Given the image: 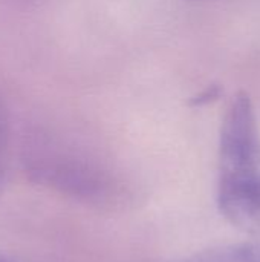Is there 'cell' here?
<instances>
[{"instance_id":"7a4b0ae2","label":"cell","mask_w":260,"mask_h":262,"mask_svg":"<svg viewBox=\"0 0 260 262\" xmlns=\"http://www.w3.org/2000/svg\"><path fill=\"white\" fill-rule=\"evenodd\" d=\"M187 262H260V244H242L215 249Z\"/></svg>"},{"instance_id":"277c9868","label":"cell","mask_w":260,"mask_h":262,"mask_svg":"<svg viewBox=\"0 0 260 262\" xmlns=\"http://www.w3.org/2000/svg\"><path fill=\"white\" fill-rule=\"evenodd\" d=\"M0 173H2V132H0Z\"/></svg>"},{"instance_id":"5b68a950","label":"cell","mask_w":260,"mask_h":262,"mask_svg":"<svg viewBox=\"0 0 260 262\" xmlns=\"http://www.w3.org/2000/svg\"><path fill=\"white\" fill-rule=\"evenodd\" d=\"M0 262H6V261H3V259H0Z\"/></svg>"},{"instance_id":"6da1fadb","label":"cell","mask_w":260,"mask_h":262,"mask_svg":"<svg viewBox=\"0 0 260 262\" xmlns=\"http://www.w3.org/2000/svg\"><path fill=\"white\" fill-rule=\"evenodd\" d=\"M218 206L238 227L260 226V130L247 92L231 100L221 127Z\"/></svg>"},{"instance_id":"3957f363","label":"cell","mask_w":260,"mask_h":262,"mask_svg":"<svg viewBox=\"0 0 260 262\" xmlns=\"http://www.w3.org/2000/svg\"><path fill=\"white\" fill-rule=\"evenodd\" d=\"M219 94H221V89H219L218 86H208L204 92H201V94L192 101V104H196V106H198V104H202V103H208V101L218 98Z\"/></svg>"}]
</instances>
